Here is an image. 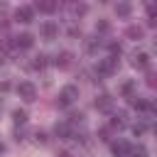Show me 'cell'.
Instances as JSON below:
<instances>
[{"label":"cell","mask_w":157,"mask_h":157,"mask_svg":"<svg viewBox=\"0 0 157 157\" xmlns=\"http://www.w3.org/2000/svg\"><path fill=\"white\" fill-rule=\"evenodd\" d=\"M56 135L64 137V140L71 137V125H69V123H56Z\"/></svg>","instance_id":"cell-10"},{"label":"cell","mask_w":157,"mask_h":157,"mask_svg":"<svg viewBox=\"0 0 157 157\" xmlns=\"http://www.w3.org/2000/svg\"><path fill=\"white\" fill-rule=\"evenodd\" d=\"M115 12H118L120 17H125V15H130V2H118V7H115Z\"/></svg>","instance_id":"cell-13"},{"label":"cell","mask_w":157,"mask_h":157,"mask_svg":"<svg viewBox=\"0 0 157 157\" xmlns=\"http://www.w3.org/2000/svg\"><path fill=\"white\" fill-rule=\"evenodd\" d=\"M12 118H15V123H17V125H22V123L27 120V113H25V110H15V115H12Z\"/></svg>","instance_id":"cell-15"},{"label":"cell","mask_w":157,"mask_h":157,"mask_svg":"<svg viewBox=\"0 0 157 157\" xmlns=\"http://www.w3.org/2000/svg\"><path fill=\"white\" fill-rule=\"evenodd\" d=\"M130 157H147V150L140 145V147H132L130 150Z\"/></svg>","instance_id":"cell-14"},{"label":"cell","mask_w":157,"mask_h":157,"mask_svg":"<svg viewBox=\"0 0 157 157\" xmlns=\"http://www.w3.org/2000/svg\"><path fill=\"white\" fill-rule=\"evenodd\" d=\"M110 105H113L110 96H101V98H96V108H101V110H108Z\"/></svg>","instance_id":"cell-12"},{"label":"cell","mask_w":157,"mask_h":157,"mask_svg":"<svg viewBox=\"0 0 157 157\" xmlns=\"http://www.w3.org/2000/svg\"><path fill=\"white\" fill-rule=\"evenodd\" d=\"M110 150H113V155H115V157H130V150H132V147H130L128 142L118 140V142H113V147H110Z\"/></svg>","instance_id":"cell-5"},{"label":"cell","mask_w":157,"mask_h":157,"mask_svg":"<svg viewBox=\"0 0 157 157\" xmlns=\"http://www.w3.org/2000/svg\"><path fill=\"white\" fill-rule=\"evenodd\" d=\"M32 17H34V10L27 7V5H22V7L15 10V20H17V22H25V25H27V22H32Z\"/></svg>","instance_id":"cell-3"},{"label":"cell","mask_w":157,"mask_h":157,"mask_svg":"<svg viewBox=\"0 0 157 157\" xmlns=\"http://www.w3.org/2000/svg\"><path fill=\"white\" fill-rule=\"evenodd\" d=\"M2 150H5V145H2V142H0V152H2Z\"/></svg>","instance_id":"cell-20"},{"label":"cell","mask_w":157,"mask_h":157,"mask_svg":"<svg viewBox=\"0 0 157 157\" xmlns=\"http://www.w3.org/2000/svg\"><path fill=\"white\" fill-rule=\"evenodd\" d=\"M115 66H118V59L115 56H108V59L98 61V74H113Z\"/></svg>","instance_id":"cell-4"},{"label":"cell","mask_w":157,"mask_h":157,"mask_svg":"<svg viewBox=\"0 0 157 157\" xmlns=\"http://www.w3.org/2000/svg\"><path fill=\"white\" fill-rule=\"evenodd\" d=\"M56 66H61V69L71 66V52H61V54L56 56Z\"/></svg>","instance_id":"cell-9"},{"label":"cell","mask_w":157,"mask_h":157,"mask_svg":"<svg viewBox=\"0 0 157 157\" xmlns=\"http://www.w3.org/2000/svg\"><path fill=\"white\" fill-rule=\"evenodd\" d=\"M42 34H44L47 39H54V37H56V25H54V22H47V25L42 27Z\"/></svg>","instance_id":"cell-11"},{"label":"cell","mask_w":157,"mask_h":157,"mask_svg":"<svg viewBox=\"0 0 157 157\" xmlns=\"http://www.w3.org/2000/svg\"><path fill=\"white\" fill-rule=\"evenodd\" d=\"M76 98H78V88H76V86H64L61 93H59V98H56V105H59V108H66V105H71Z\"/></svg>","instance_id":"cell-1"},{"label":"cell","mask_w":157,"mask_h":157,"mask_svg":"<svg viewBox=\"0 0 157 157\" xmlns=\"http://www.w3.org/2000/svg\"><path fill=\"white\" fill-rule=\"evenodd\" d=\"M132 66L135 69H147L150 66V56L147 54H135L132 56Z\"/></svg>","instance_id":"cell-7"},{"label":"cell","mask_w":157,"mask_h":157,"mask_svg":"<svg viewBox=\"0 0 157 157\" xmlns=\"http://www.w3.org/2000/svg\"><path fill=\"white\" fill-rule=\"evenodd\" d=\"M128 34H130V37H137V39H140V37H142V29H140V27H130V29H128Z\"/></svg>","instance_id":"cell-16"},{"label":"cell","mask_w":157,"mask_h":157,"mask_svg":"<svg viewBox=\"0 0 157 157\" xmlns=\"http://www.w3.org/2000/svg\"><path fill=\"white\" fill-rule=\"evenodd\" d=\"M34 5H37L42 12H54V10H56V0H34Z\"/></svg>","instance_id":"cell-8"},{"label":"cell","mask_w":157,"mask_h":157,"mask_svg":"<svg viewBox=\"0 0 157 157\" xmlns=\"http://www.w3.org/2000/svg\"><path fill=\"white\" fill-rule=\"evenodd\" d=\"M32 34H20V37H15V47H20V49H29L32 47Z\"/></svg>","instance_id":"cell-6"},{"label":"cell","mask_w":157,"mask_h":157,"mask_svg":"<svg viewBox=\"0 0 157 157\" xmlns=\"http://www.w3.org/2000/svg\"><path fill=\"white\" fill-rule=\"evenodd\" d=\"M132 105H135V108H147V103H145V101H137V98H132Z\"/></svg>","instance_id":"cell-17"},{"label":"cell","mask_w":157,"mask_h":157,"mask_svg":"<svg viewBox=\"0 0 157 157\" xmlns=\"http://www.w3.org/2000/svg\"><path fill=\"white\" fill-rule=\"evenodd\" d=\"M17 93H20L25 101H34V96H37V88H34V83H29V81H22V83L17 86Z\"/></svg>","instance_id":"cell-2"},{"label":"cell","mask_w":157,"mask_h":157,"mask_svg":"<svg viewBox=\"0 0 157 157\" xmlns=\"http://www.w3.org/2000/svg\"><path fill=\"white\" fill-rule=\"evenodd\" d=\"M44 64H47V61H44V56H37V61H34V66H37V69H42Z\"/></svg>","instance_id":"cell-18"},{"label":"cell","mask_w":157,"mask_h":157,"mask_svg":"<svg viewBox=\"0 0 157 157\" xmlns=\"http://www.w3.org/2000/svg\"><path fill=\"white\" fill-rule=\"evenodd\" d=\"M150 22H152V25H157V12H155V10L150 12Z\"/></svg>","instance_id":"cell-19"}]
</instances>
